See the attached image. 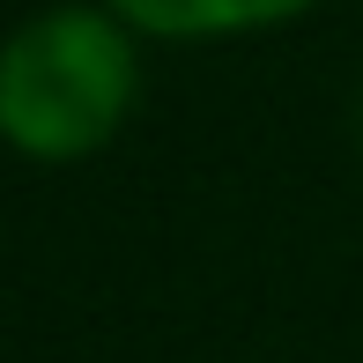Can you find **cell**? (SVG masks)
<instances>
[{
    "label": "cell",
    "instance_id": "cell-1",
    "mask_svg": "<svg viewBox=\"0 0 363 363\" xmlns=\"http://www.w3.org/2000/svg\"><path fill=\"white\" fill-rule=\"evenodd\" d=\"M141 89L134 30L111 8H45L0 45V141L30 163L96 156Z\"/></svg>",
    "mask_w": 363,
    "mask_h": 363
},
{
    "label": "cell",
    "instance_id": "cell-2",
    "mask_svg": "<svg viewBox=\"0 0 363 363\" xmlns=\"http://www.w3.org/2000/svg\"><path fill=\"white\" fill-rule=\"evenodd\" d=\"M126 30L156 38H238V30H274L319 0H104Z\"/></svg>",
    "mask_w": 363,
    "mask_h": 363
}]
</instances>
